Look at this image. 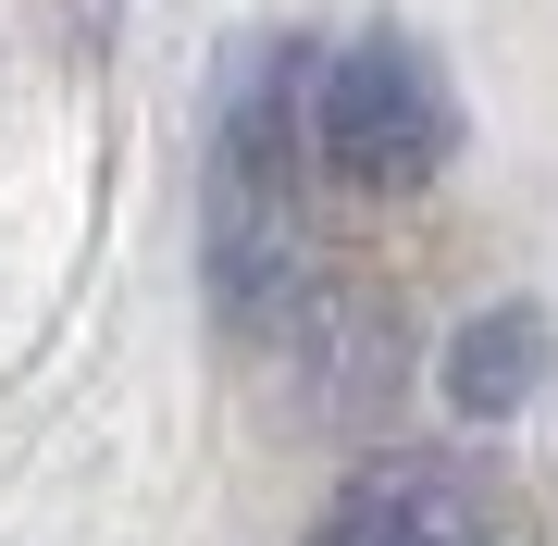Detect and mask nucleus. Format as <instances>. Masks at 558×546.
<instances>
[{
	"label": "nucleus",
	"instance_id": "nucleus-1",
	"mask_svg": "<svg viewBox=\"0 0 558 546\" xmlns=\"http://www.w3.org/2000/svg\"><path fill=\"white\" fill-rule=\"evenodd\" d=\"M459 149V112L410 38L311 50V174L348 199H422Z\"/></svg>",
	"mask_w": 558,
	"mask_h": 546
},
{
	"label": "nucleus",
	"instance_id": "nucleus-2",
	"mask_svg": "<svg viewBox=\"0 0 558 546\" xmlns=\"http://www.w3.org/2000/svg\"><path fill=\"white\" fill-rule=\"evenodd\" d=\"M311 546H497V522L472 509L459 472H435V460H373V472L311 522Z\"/></svg>",
	"mask_w": 558,
	"mask_h": 546
},
{
	"label": "nucleus",
	"instance_id": "nucleus-3",
	"mask_svg": "<svg viewBox=\"0 0 558 546\" xmlns=\"http://www.w3.org/2000/svg\"><path fill=\"white\" fill-rule=\"evenodd\" d=\"M546 385V311H484V324H459L447 336V398L472 410V423H509L521 398Z\"/></svg>",
	"mask_w": 558,
	"mask_h": 546
}]
</instances>
